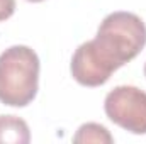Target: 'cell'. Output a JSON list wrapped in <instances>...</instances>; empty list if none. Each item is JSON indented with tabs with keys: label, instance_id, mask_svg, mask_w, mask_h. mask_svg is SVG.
I'll use <instances>...</instances> for the list:
<instances>
[{
	"label": "cell",
	"instance_id": "ba28073f",
	"mask_svg": "<svg viewBox=\"0 0 146 144\" xmlns=\"http://www.w3.org/2000/svg\"><path fill=\"white\" fill-rule=\"evenodd\" d=\"M145 76H146V65H145Z\"/></svg>",
	"mask_w": 146,
	"mask_h": 144
},
{
	"label": "cell",
	"instance_id": "277c9868",
	"mask_svg": "<svg viewBox=\"0 0 146 144\" xmlns=\"http://www.w3.org/2000/svg\"><path fill=\"white\" fill-rule=\"evenodd\" d=\"M31 141L29 126L17 115H0V143L27 144Z\"/></svg>",
	"mask_w": 146,
	"mask_h": 144
},
{
	"label": "cell",
	"instance_id": "5b68a950",
	"mask_svg": "<svg viewBox=\"0 0 146 144\" xmlns=\"http://www.w3.org/2000/svg\"><path fill=\"white\" fill-rule=\"evenodd\" d=\"M73 143L76 144H88V143H100V144H112L114 137L110 132L100 124L87 122L78 127L76 134L73 136Z\"/></svg>",
	"mask_w": 146,
	"mask_h": 144
},
{
	"label": "cell",
	"instance_id": "6da1fadb",
	"mask_svg": "<svg viewBox=\"0 0 146 144\" xmlns=\"http://www.w3.org/2000/svg\"><path fill=\"white\" fill-rule=\"evenodd\" d=\"M146 44V26L133 12H112L99 26L97 36L76 48L72 76L83 87H100L110 75L134 59Z\"/></svg>",
	"mask_w": 146,
	"mask_h": 144
},
{
	"label": "cell",
	"instance_id": "7a4b0ae2",
	"mask_svg": "<svg viewBox=\"0 0 146 144\" xmlns=\"http://www.w3.org/2000/svg\"><path fill=\"white\" fill-rule=\"evenodd\" d=\"M39 58L29 46H12L0 54V102L26 107L37 95Z\"/></svg>",
	"mask_w": 146,
	"mask_h": 144
},
{
	"label": "cell",
	"instance_id": "8992f818",
	"mask_svg": "<svg viewBox=\"0 0 146 144\" xmlns=\"http://www.w3.org/2000/svg\"><path fill=\"white\" fill-rule=\"evenodd\" d=\"M15 12V0H0V22L10 19Z\"/></svg>",
	"mask_w": 146,
	"mask_h": 144
},
{
	"label": "cell",
	"instance_id": "3957f363",
	"mask_svg": "<svg viewBox=\"0 0 146 144\" xmlns=\"http://www.w3.org/2000/svg\"><path fill=\"white\" fill-rule=\"evenodd\" d=\"M104 110L114 124L133 132L146 134V92L133 85H119L106 95Z\"/></svg>",
	"mask_w": 146,
	"mask_h": 144
},
{
	"label": "cell",
	"instance_id": "52a82bcc",
	"mask_svg": "<svg viewBox=\"0 0 146 144\" xmlns=\"http://www.w3.org/2000/svg\"><path fill=\"white\" fill-rule=\"evenodd\" d=\"M27 2H33V3H37V2H44V0H27Z\"/></svg>",
	"mask_w": 146,
	"mask_h": 144
}]
</instances>
